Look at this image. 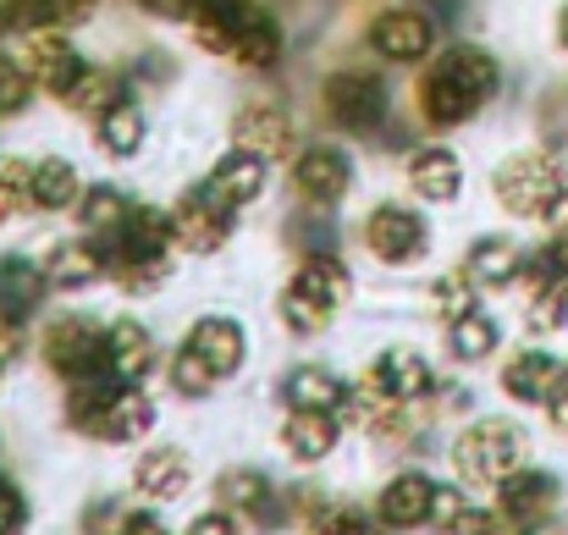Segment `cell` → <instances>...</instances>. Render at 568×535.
Returning <instances> with one entry per match:
<instances>
[{
  "instance_id": "cell-50",
  "label": "cell",
  "mask_w": 568,
  "mask_h": 535,
  "mask_svg": "<svg viewBox=\"0 0 568 535\" xmlns=\"http://www.w3.org/2000/svg\"><path fill=\"white\" fill-rule=\"evenodd\" d=\"M6 354H11V343H0V375H6Z\"/></svg>"
},
{
  "instance_id": "cell-48",
  "label": "cell",
  "mask_w": 568,
  "mask_h": 535,
  "mask_svg": "<svg viewBox=\"0 0 568 535\" xmlns=\"http://www.w3.org/2000/svg\"><path fill=\"white\" fill-rule=\"evenodd\" d=\"M237 6H243V0H193V11H237Z\"/></svg>"
},
{
  "instance_id": "cell-29",
  "label": "cell",
  "mask_w": 568,
  "mask_h": 535,
  "mask_svg": "<svg viewBox=\"0 0 568 535\" xmlns=\"http://www.w3.org/2000/svg\"><path fill=\"white\" fill-rule=\"evenodd\" d=\"M44 265H28V260H0V304H6V315H28L33 304H39V293H44Z\"/></svg>"
},
{
  "instance_id": "cell-5",
  "label": "cell",
  "mask_w": 568,
  "mask_h": 535,
  "mask_svg": "<svg viewBox=\"0 0 568 535\" xmlns=\"http://www.w3.org/2000/svg\"><path fill=\"white\" fill-rule=\"evenodd\" d=\"M232 210H237V204H226L210 182L189 188V193L178 199V210H172L178 249H189V254H215V249L232 238Z\"/></svg>"
},
{
  "instance_id": "cell-23",
  "label": "cell",
  "mask_w": 568,
  "mask_h": 535,
  "mask_svg": "<svg viewBox=\"0 0 568 535\" xmlns=\"http://www.w3.org/2000/svg\"><path fill=\"white\" fill-rule=\"evenodd\" d=\"M189 343L215 364V375H232V370L243 364V354H248L243 326H237V321H226V315H204V321H193Z\"/></svg>"
},
{
  "instance_id": "cell-42",
  "label": "cell",
  "mask_w": 568,
  "mask_h": 535,
  "mask_svg": "<svg viewBox=\"0 0 568 535\" xmlns=\"http://www.w3.org/2000/svg\"><path fill=\"white\" fill-rule=\"evenodd\" d=\"M28 178H33V166H22V161H0V221H11L17 204L28 199Z\"/></svg>"
},
{
  "instance_id": "cell-21",
  "label": "cell",
  "mask_w": 568,
  "mask_h": 535,
  "mask_svg": "<svg viewBox=\"0 0 568 535\" xmlns=\"http://www.w3.org/2000/svg\"><path fill=\"white\" fill-rule=\"evenodd\" d=\"M525 265H530V254H525L514 238H475L464 271H469L475 282H486V287H508V282L525 276Z\"/></svg>"
},
{
  "instance_id": "cell-2",
  "label": "cell",
  "mask_w": 568,
  "mask_h": 535,
  "mask_svg": "<svg viewBox=\"0 0 568 535\" xmlns=\"http://www.w3.org/2000/svg\"><path fill=\"white\" fill-rule=\"evenodd\" d=\"M525 458H530V447H525V431H519L514 420H475V425L453 442L458 475H464L469 486H491V492H497L508 475H519Z\"/></svg>"
},
{
  "instance_id": "cell-1",
  "label": "cell",
  "mask_w": 568,
  "mask_h": 535,
  "mask_svg": "<svg viewBox=\"0 0 568 535\" xmlns=\"http://www.w3.org/2000/svg\"><path fill=\"white\" fill-rule=\"evenodd\" d=\"M497 89H503L497 55L480 50V44H458V50H447V55L425 72V83H419V111H425L430 128H458V122H469Z\"/></svg>"
},
{
  "instance_id": "cell-30",
  "label": "cell",
  "mask_w": 568,
  "mask_h": 535,
  "mask_svg": "<svg viewBox=\"0 0 568 535\" xmlns=\"http://www.w3.org/2000/svg\"><path fill=\"white\" fill-rule=\"evenodd\" d=\"M497 343H503V326L486 315V310H469V315H458L453 321V359H464V364H480V359L497 354Z\"/></svg>"
},
{
  "instance_id": "cell-25",
  "label": "cell",
  "mask_w": 568,
  "mask_h": 535,
  "mask_svg": "<svg viewBox=\"0 0 568 535\" xmlns=\"http://www.w3.org/2000/svg\"><path fill=\"white\" fill-rule=\"evenodd\" d=\"M78 199H83V188H78V166H72V161L50 155V161L33 166L28 204H39V210H67V204H78Z\"/></svg>"
},
{
  "instance_id": "cell-22",
  "label": "cell",
  "mask_w": 568,
  "mask_h": 535,
  "mask_svg": "<svg viewBox=\"0 0 568 535\" xmlns=\"http://www.w3.org/2000/svg\"><path fill=\"white\" fill-rule=\"evenodd\" d=\"M371 381H376L381 392H392L397 403H408V397H425V392L436 386L430 364H425L419 354H408V349H386V354L371 364Z\"/></svg>"
},
{
  "instance_id": "cell-20",
  "label": "cell",
  "mask_w": 568,
  "mask_h": 535,
  "mask_svg": "<svg viewBox=\"0 0 568 535\" xmlns=\"http://www.w3.org/2000/svg\"><path fill=\"white\" fill-rule=\"evenodd\" d=\"M204 182H210L226 204H248V199H260V188H265V155H254V150L232 144V150L210 166V178Z\"/></svg>"
},
{
  "instance_id": "cell-41",
  "label": "cell",
  "mask_w": 568,
  "mask_h": 535,
  "mask_svg": "<svg viewBox=\"0 0 568 535\" xmlns=\"http://www.w3.org/2000/svg\"><path fill=\"white\" fill-rule=\"evenodd\" d=\"M33 78H28V67H11V61H0V117H11V111H22L28 100H33Z\"/></svg>"
},
{
  "instance_id": "cell-28",
  "label": "cell",
  "mask_w": 568,
  "mask_h": 535,
  "mask_svg": "<svg viewBox=\"0 0 568 535\" xmlns=\"http://www.w3.org/2000/svg\"><path fill=\"white\" fill-rule=\"evenodd\" d=\"M282 397H287V408H337V403L348 397V386H343L332 370L304 364V370H293V375H287Z\"/></svg>"
},
{
  "instance_id": "cell-38",
  "label": "cell",
  "mask_w": 568,
  "mask_h": 535,
  "mask_svg": "<svg viewBox=\"0 0 568 535\" xmlns=\"http://www.w3.org/2000/svg\"><path fill=\"white\" fill-rule=\"evenodd\" d=\"M430 299H436V315L453 326L458 315H469V310H480L475 304V276L469 271H453V276H436V287H430Z\"/></svg>"
},
{
  "instance_id": "cell-46",
  "label": "cell",
  "mask_w": 568,
  "mask_h": 535,
  "mask_svg": "<svg viewBox=\"0 0 568 535\" xmlns=\"http://www.w3.org/2000/svg\"><path fill=\"white\" fill-rule=\"evenodd\" d=\"M189 535H237V525H232V514H199Z\"/></svg>"
},
{
  "instance_id": "cell-16",
  "label": "cell",
  "mask_w": 568,
  "mask_h": 535,
  "mask_svg": "<svg viewBox=\"0 0 568 535\" xmlns=\"http://www.w3.org/2000/svg\"><path fill=\"white\" fill-rule=\"evenodd\" d=\"M337 436H343L337 408H293L287 425H282V447H287V458H298V464H321V458L337 447Z\"/></svg>"
},
{
  "instance_id": "cell-8",
  "label": "cell",
  "mask_w": 568,
  "mask_h": 535,
  "mask_svg": "<svg viewBox=\"0 0 568 535\" xmlns=\"http://www.w3.org/2000/svg\"><path fill=\"white\" fill-rule=\"evenodd\" d=\"M365 243H371V254L386 260V265H414V260H425L430 232H425V221H419L414 210L381 204V210H371V221H365Z\"/></svg>"
},
{
  "instance_id": "cell-4",
  "label": "cell",
  "mask_w": 568,
  "mask_h": 535,
  "mask_svg": "<svg viewBox=\"0 0 568 535\" xmlns=\"http://www.w3.org/2000/svg\"><path fill=\"white\" fill-rule=\"evenodd\" d=\"M44 359L67 375V381H83V375H100L111 370V332H100L94 321L83 315H67L44 332Z\"/></svg>"
},
{
  "instance_id": "cell-34",
  "label": "cell",
  "mask_w": 568,
  "mask_h": 535,
  "mask_svg": "<svg viewBox=\"0 0 568 535\" xmlns=\"http://www.w3.org/2000/svg\"><path fill=\"white\" fill-rule=\"evenodd\" d=\"M78 215H83V226H89V232L111 238V232H122V226H128L133 204H128V193H116V188H89V193L78 199Z\"/></svg>"
},
{
  "instance_id": "cell-26",
  "label": "cell",
  "mask_w": 568,
  "mask_h": 535,
  "mask_svg": "<svg viewBox=\"0 0 568 535\" xmlns=\"http://www.w3.org/2000/svg\"><path fill=\"white\" fill-rule=\"evenodd\" d=\"M111 332V375L116 381H144L150 364H155V349H150V332L139 321H116L105 326Z\"/></svg>"
},
{
  "instance_id": "cell-13",
  "label": "cell",
  "mask_w": 568,
  "mask_h": 535,
  "mask_svg": "<svg viewBox=\"0 0 568 535\" xmlns=\"http://www.w3.org/2000/svg\"><path fill=\"white\" fill-rule=\"evenodd\" d=\"M558 375H564V359L547 349H525L503 364V392L525 408H547V397L558 392Z\"/></svg>"
},
{
  "instance_id": "cell-14",
  "label": "cell",
  "mask_w": 568,
  "mask_h": 535,
  "mask_svg": "<svg viewBox=\"0 0 568 535\" xmlns=\"http://www.w3.org/2000/svg\"><path fill=\"white\" fill-rule=\"evenodd\" d=\"M232 144H243V150H254V155L276 161V155H287V150H293V122H287V111H282V105L254 100V105H243V111L232 117Z\"/></svg>"
},
{
  "instance_id": "cell-45",
  "label": "cell",
  "mask_w": 568,
  "mask_h": 535,
  "mask_svg": "<svg viewBox=\"0 0 568 535\" xmlns=\"http://www.w3.org/2000/svg\"><path fill=\"white\" fill-rule=\"evenodd\" d=\"M541 221H547V238H568V182H564V193L547 204V215H541Z\"/></svg>"
},
{
  "instance_id": "cell-51",
  "label": "cell",
  "mask_w": 568,
  "mask_h": 535,
  "mask_svg": "<svg viewBox=\"0 0 568 535\" xmlns=\"http://www.w3.org/2000/svg\"><path fill=\"white\" fill-rule=\"evenodd\" d=\"M558 392H568V359H564V375H558Z\"/></svg>"
},
{
  "instance_id": "cell-6",
  "label": "cell",
  "mask_w": 568,
  "mask_h": 535,
  "mask_svg": "<svg viewBox=\"0 0 568 535\" xmlns=\"http://www.w3.org/2000/svg\"><path fill=\"white\" fill-rule=\"evenodd\" d=\"M22 67L39 89H50L55 100L72 94V83L89 72V61L78 55V44L67 39V28H33L28 44H22Z\"/></svg>"
},
{
  "instance_id": "cell-11",
  "label": "cell",
  "mask_w": 568,
  "mask_h": 535,
  "mask_svg": "<svg viewBox=\"0 0 568 535\" xmlns=\"http://www.w3.org/2000/svg\"><path fill=\"white\" fill-rule=\"evenodd\" d=\"M430 514H436V481L419 475V470L392 475L376 503V519L392 531H419V525H430Z\"/></svg>"
},
{
  "instance_id": "cell-31",
  "label": "cell",
  "mask_w": 568,
  "mask_h": 535,
  "mask_svg": "<svg viewBox=\"0 0 568 535\" xmlns=\"http://www.w3.org/2000/svg\"><path fill=\"white\" fill-rule=\"evenodd\" d=\"M525 326L536 337H552L568 326V276H552V282H536L530 287V304H525Z\"/></svg>"
},
{
  "instance_id": "cell-27",
  "label": "cell",
  "mask_w": 568,
  "mask_h": 535,
  "mask_svg": "<svg viewBox=\"0 0 568 535\" xmlns=\"http://www.w3.org/2000/svg\"><path fill=\"white\" fill-rule=\"evenodd\" d=\"M44 276H50L55 287H89V282L105 276V254L89 249V243H61V249H50Z\"/></svg>"
},
{
  "instance_id": "cell-37",
  "label": "cell",
  "mask_w": 568,
  "mask_h": 535,
  "mask_svg": "<svg viewBox=\"0 0 568 535\" xmlns=\"http://www.w3.org/2000/svg\"><path fill=\"white\" fill-rule=\"evenodd\" d=\"M221 497L232 503V514H265L271 481H265L260 470H226V475H221Z\"/></svg>"
},
{
  "instance_id": "cell-24",
  "label": "cell",
  "mask_w": 568,
  "mask_h": 535,
  "mask_svg": "<svg viewBox=\"0 0 568 535\" xmlns=\"http://www.w3.org/2000/svg\"><path fill=\"white\" fill-rule=\"evenodd\" d=\"M89 11H94V0H6V28H22V33L78 28V22H89Z\"/></svg>"
},
{
  "instance_id": "cell-44",
  "label": "cell",
  "mask_w": 568,
  "mask_h": 535,
  "mask_svg": "<svg viewBox=\"0 0 568 535\" xmlns=\"http://www.w3.org/2000/svg\"><path fill=\"white\" fill-rule=\"evenodd\" d=\"M22 525H28V503L17 486L0 481V535H22Z\"/></svg>"
},
{
  "instance_id": "cell-10",
  "label": "cell",
  "mask_w": 568,
  "mask_h": 535,
  "mask_svg": "<svg viewBox=\"0 0 568 535\" xmlns=\"http://www.w3.org/2000/svg\"><path fill=\"white\" fill-rule=\"evenodd\" d=\"M326 111L348 133H371V128H381V117H386V89H381V78H371V72H337L326 83Z\"/></svg>"
},
{
  "instance_id": "cell-17",
  "label": "cell",
  "mask_w": 568,
  "mask_h": 535,
  "mask_svg": "<svg viewBox=\"0 0 568 535\" xmlns=\"http://www.w3.org/2000/svg\"><path fill=\"white\" fill-rule=\"evenodd\" d=\"M189 481H193V464L183 447H150V453L139 458V470H133V486H139L144 497H155V503L183 497Z\"/></svg>"
},
{
  "instance_id": "cell-36",
  "label": "cell",
  "mask_w": 568,
  "mask_h": 535,
  "mask_svg": "<svg viewBox=\"0 0 568 535\" xmlns=\"http://www.w3.org/2000/svg\"><path fill=\"white\" fill-rule=\"evenodd\" d=\"M67 105L100 122V117H105L111 105H122V83H116L111 72H100V67H89V72H83V78L72 83V94H67Z\"/></svg>"
},
{
  "instance_id": "cell-32",
  "label": "cell",
  "mask_w": 568,
  "mask_h": 535,
  "mask_svg": "<svg viewBox=\"0 0 568 535\" xmlns=\"http://www.w3.org/2000/svg\"><path fill=\"white\" fill-rule=\"evenodd\" d=\"M293 287L315 293V299H321V304H332V310H337V304H343V299L354 293L348 271H343V265H337L332 254H310V260H304V265L293 271Z\"/></svg>"
},
{
  "instance_id": "cell-35",
  "label": "cell",
  "mask_w": 568,
  "mask_h": 535,
  "mask_svg": "<svg viewBox=\"0 0 568 535\" xmlns=\"http://www.w3.org/2000/svg\"><path fill=\"white\" fill-rule=\"evenodd\" d=\"M111 155H139V144H144V111L139 105H111L105 117H100V133H94Z\"/></svg>"
},
{
  "instance_id": "cell-3",
  "label": "cell",
  "mask_w": 568,
  "mask_h": 535,
  "mask_svg": "<svg viewBox=\"0 0 568 535\" xmlns=\"http://www.w3.org/2000/svg\"><path fill=\"white\" fill-rule=\"evenodd\" d=\"M564 161H558V150H519V155H508L497 172H491V193H497V204L508 210V215H525V221H536V215H547V204L564 193Z\"/></svg>"
},
{
  "instance_id": "cell-18",
  "label": "cell",
  "mask_w": 568,
  "mask_h": 535,
  "mask_svg": "<svg viewBox=\"0 0 568 535\" xmlns=\"http://www.w3.org/2000/svg\"><path fill=\"white\" fill-rule=\"evenodd\" d=\"M276 55H282V22L271 11H260L254 0H243L237 6V55L232 61L260 72V67H276Z\"/></svg>"
},
{
  "instance_id": "cell-39",
  "label": "cell",
  "mask_w": 568,
  "mask_h": 535,
  "mask_svg": "<svg viewBox=\"0 0 568 535\" xmlns=\"http://www.w3.org/2000/svg\"><path fill=\"white\" fill-rule=\"evenodd\" d=\"M172 386H178L183 397H204V392L215 386V364L199 354L193 343H183V349H178V359H172Z\"/></svg>"
},
{
  "instance_id": "cell-47",
  "label": "cell",
  "mask_w": 568,
  "mask_h": 535,
  "mask_svg": "<svg viewBox=\"0 0 568 535\" xmlns=\"http://www.w3.org/2000/svg\"><path fill=\"white\" fill-rule=\"evenodd\" d=\"M122 535H166V525H161V519H150V514H133V519L122 525Z\"/></svg>"
},
{
  "instance_id": "cell-49",
  "label": "cell",
  "mask_w": 568,
  "mask_h": 535,
  "mask_svg": "<svg viewBox=\"0 0 568 535\" xmlns=\"http://www.w3.org/2000/svg\"><path fill=\"white\" fill-rule=\"evenodd\" d=\"M558 44L568 50V0H564V11H558Z\"/></svg>"
},
{
  "instance_id": "cell-7",
  "label": "cell",
  "mask_w": 568,
  "mask_h": 535,
  "mask_svg": "<svg viewBox=\"0 0 568 535\" xmlns=\"http://www.w3.org/2000/svg\"><path fill=\"white\" fill-rule=\"evenodd\" d=\"M436 44V22L419 11V6H386L376 22H371V50L381 61H425Z\"/></svg>"
},
{
  "instance_id": "cell-15",
  "label": "cell",
  "mask_w": 568,
  "mask_h": 535,
  "mask_svg": "<svg viewBox=\"0 0 568 535\" xmlns=\"http://www.w3.org/2000/svg\"><path fill=\"white\" fill-rule=\"evenodd\" d=\"M150 425H155V403L144 397V392H133V386H122L100 414H94V425L83 431V436H100V442H111V447H122V442H139V436H150Z\"/></svg>"
},
{
  "instance_id": "cell-9",
  "label": "cell",
  "mask_w": 568,
  "mask_h": 535,
  "mask_svg": "<svg viewBox=\"0 0 568 535\" xmlns=\"http://www.w3.org/2000/svg\"><path fill=\"white\" fill-rule=\"evenodd\" d=\"M558 497H564V481L552 470H530V464L497 486V508L508 525H547Z\"/></svg>"
},
{
  "instance_id": "cell-19",
  "label": "cell",
  "mask_w": 568,
  "mask_h": 535,
  "mask_svg": "<svg viewBox=\"0 0 568 535\" xmlns=\"http://www.w3.org/2000/svg\"><path fill=\"white\" fill-rule=\"evenodd\" d=\"M408 188H414L419 199H430V204L458 199V193H464L458 155H453V150H414V155H408Z\"/></svg>"
},
{
  "instance_id": "cell-12",
  "label": "cell",
  "mask_w": 568,
  "mask_h": 535,
  "mask_svg": "<svg viewBox=\"0 0 568 535\" xmlns=\"http://www.w3.org/2000/svg\"><path fill=\"white\" fill-rule=\"evenodd\" d=\"M293 182H298V193L310 199V204H337L343 193H348V182H354V166H348V155L337 150V144H315V150H304L298 155V166H293Z\"/></svg>"
},
{
  "instance_id": "cell-43",
  "label": "cell",
  "mask_w": 568,
  "mask_h": 535,
  "mask_svg": "<svg viewBox=\"0 0 568 535\" xmlns=\"http://www.w3.org/2000/svg\"><path fill=\"white\" fill-rule=\"evenodd\" d=\"M447 535H514V525L503 519V508H464L447 525Z\"/></svg>"
},
{
  "instance_id": "cell-40",
  "label": "cell",
  "mask_w": 568,
  "mask_h": 535,
  "mask_svg": "<svg viewBox=\"0 0 568 535\" xmlns=\"http://www.w3.org/2000/svg\"><path fill=\"white\" fill-rule=\"evenodd\" d=\"M310 535H381V531L354 508H321V514H310Z\"/></svg>"
},
{
  "instance_id": "cell-33",
  "label": "cell",
  "mask_w": 568,
  "mask_h": 535,
  "mask_svg": "<svg viewBox=\"0 0 568 535\" xmlns=\"http://www.w3.org/2000/svg\"><path fill=\"white\" fill-rule=\"evenodd\" d=\"M276 315H282V326H287V332L315 337V332H326V326H332V315H337V310H332V304H321L315 293H304V287H293V282H287V287H282V299H276Z\"/></svg>"
}]
</instances>
